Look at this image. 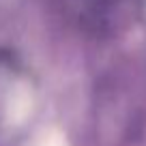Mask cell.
<instances>
[{"label":"cell","instance_id":"obj_1","mask_svg":"<svg viewBox=\"0 0 146 146\" xmlns=\"http://www.w3.org/2000/svg\"><path fill=\"white\" fill-rule=\"evenodd\" d=\"M32 110V92L26 84H15L7 99V120L9 123H24Z\"/></svg>","mask_w":146,"mask_h":146},{"label":"cell","instance_id":"obj_2","mask_svg":"<svg viewBox=\"0 0 146 146\" xmlns=\"http://www.w3.org/2000/svg\"><path fill=\"white\" fill-rule=\"evenodd\" d=\"M32 146H69V144L60 131H45L41 137H36Z\"/></svg>","mask_w":146,"mask_h":146}]
</instances>
